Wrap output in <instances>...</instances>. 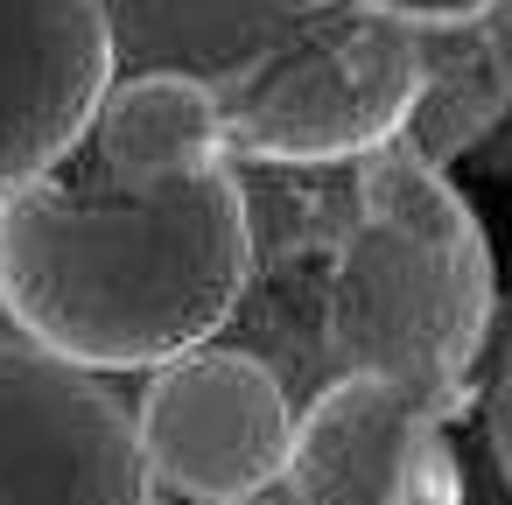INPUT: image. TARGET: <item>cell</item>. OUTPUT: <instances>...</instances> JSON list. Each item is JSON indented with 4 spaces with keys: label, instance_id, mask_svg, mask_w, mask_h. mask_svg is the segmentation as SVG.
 <instances>
[{
    "label": "cell",
    "instance_id": "12",
    "mask_svg": "<svg viewBox=\"0 0 512 505\" xmlns=\"http://www.w3.org/2000/svg\"><path fill=\"white\" fill-rule=\"evenodd\" d=\"M358 8H372V15H386V22H407V29H435V22L477 15L484 0H358Z\"/></svg>",
    "mask_w": 512,
    "mask_h": 505
},
{
    "label": "cell",
    "instance_id": "9",
    "mask_svg": "<svg viewBox=\"0 0 512 505\" xmlns=\"http://www.w3.org/2000/svg\"><path fill=\"white\" fill-rule=\"evenodd\" d=\"M85 141H92V169L127 183V190H162V183H183V176H204V169L232 162L218 92L190 71L113 78Z\"/></svg>",
    "mask_w": 512,
    "mask_h": 505
},
{
    "label": "cell",
    "instance_id": "5",
    "mask_svg": "<svg viewBox=\"0 0 512 505\" xmlns=\"http://www.w3.org/2000/svg\"><path fill=\"white\" fill-rule=\"evenodd\" d=\"M0 505H155L134 407L0 330Z\"/></svg>",
    "mask_w": 512,
    "mask_h": 505
},
{
    "label": "cell",
    "instance_id": "8",
    "mask_svg": "<svg viewBox=\"0 0 512 505\" xmlns=\"http://www.w3.org/2000/svg\"><path fill=\"white\" fill-rule=\"evenodd\" d=\"M512 120V0H484L463 22L421 29V99L400 148L449 169Z\"/></svg>",
    "mask_w": 512,
    "mask_h": 505
},
{
    "label": "cell",
    "instance_id": "7",
    "mask_svg": "<svg viewBox=\"0 0 512 505\" xmlns=\"http://www.w3.org/2000/svg\"><path fill=\"white\" fill-rule=\"evenodd\" d=\"M113 85L106 0H0V190L64 169Z\"/></svg>",
    "mask_w": 512,
    "mask_h": 505
},
{
    "label": "cell",
    "instance_id": "11",
    "mask_svg": "<svg viewBox=\"0 0 512 505\" xmlns=\"http://www.w3.org/2000/svg\"><path fill=\"white\" fill-rule=\"evenodd\" d=\"M484 449H491V470L512 498V316L498 330V351H491V379H484Z\"/></svg>",
    "mask_w": 512,
    "mask_h": 505
},
{
    "label": "cell",
    "instance_id": "6",
    "mask_svg": "<svg viewBox=\"0 0 512 505\" xmlns=\"http://www.w3.org/2000/svg\"><path fill=\"white\" fill-rule=\"evenodd\" d=\"M281 505H463L449 414L393 379L337 372L295 414Z\"/></svg>",
    "mask_w": 512,
    "mask_h": 505
},
{
    "label": "cell",
    "instance_id": "13",
    "mask_svg": "<svg viewBox=\"0 0 512 505\" xmlns=\"http://www.w3.org/2000/svg\"><path fill=\"white\" fill-rule=\"evenodd\" d=\"M176 505H197V498H176ZM232 505H267V498H232Z\"/></svg>",
    "mask_w": 512,
    "mask_h": 505
},
{
    "label": "cell",
    "instance_id": "10",
    "mask_svg": "<svg viewBox=\"0 0 512 505\" xmlns=\"http://www.w3.org/2000/svg\"><path fill=\"white\" fill-rule=\"evenodd\" d=\"M113 64L134 57L141 71H190L218 85L274 36V0H106Z\"/></svg>",
    "mask_w": 512,
    "mask_h": 505
},
{
    "label": "cell",
    "instance_id": "4",
    "mask_svg": "<svg viewBox=\"0 0 512 505\" xmlns=\"http://www.w3.org/2000/svg\"><path fill=\"white\" fill-rule=\"evenodd\" d=\"M134 442L148 463V484L232 505L281 484L288 442H295V400L281 372L232 344H197L148 372V393L134 400Z\"/></svg>",
    "mask_w": 512,
    "mask_h": 505
},
{
    "label": "cell",
    "instance_id": "2",
    "mask_svg": "<svg viewBox=\"0 0 512 505\" xmlns=\"http://www.w3.org/2000/svg\"><path fill=\"white\" fill-rule=\"evenodd\" d=\"M491 330L498 267L463 190L400 141L365 155L323 295V337L337 351V372L393 379L456 421L491 351Z\"/></svg>",
    "mask_w": 512,
    "mask_h": 505
},
{
    "label": "cell",
    "instance_id": "1",
    "mask_svg": "<svg viewBox=\"0 0 512 505\" xmlns=\"http://www.w3.org/2000/svg\"><path fill=\"white\" fill-rule=\"evenodd\" d=\"M253 274V218L232 162L127 190L36 176L0 190V316L78 372H155L211 344Z\"/></svg>",
    "mask_w": 512,
    "mask_h": 505
},
{
    "label": "cell",
    "instance_id": "3",
    "mask_svg": "<svg viewBox=\"0 0 512 505\" xmlns=\"http://www.w3.org/2000/svg\"><path fill=\"white\" fill-rule=\"evenodd\" d=\"M211 92L225 155L281 169L365 162L400 141L421 99V29L386 22L358 0H316Z\"/></svg>",
    "mask_w": 512,
    "mask_h": 505
}]
</instances>
